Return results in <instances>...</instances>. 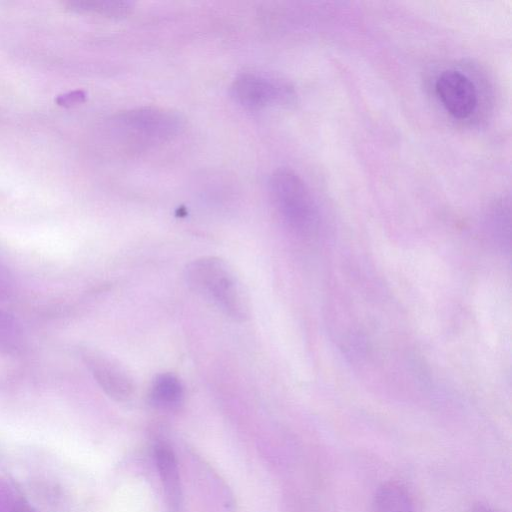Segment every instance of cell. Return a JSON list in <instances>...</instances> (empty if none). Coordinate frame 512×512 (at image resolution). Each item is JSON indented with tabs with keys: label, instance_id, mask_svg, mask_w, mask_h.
Returning <instances> with one entry per match:
<instances>
[{
	"label": "cell",
	"instance_id": "5",
	"mask_svg": "<svg viewBox=\"0 0 512 512\" xmlns=\"http://www.w3.org/2000/svg\"><path fill=\"white\" fill-rule=\"evenodd\" d=\"M435 88L443 106L454 117L466 118L474 112L477 93L466 75L455 70H445L438 76Z\"/></svg>",
	"mask_w": 512,
	"mask_h": 512
},
{
	"label": "cell",
	"instance_id": "3",
	"mask_svg": "<svg viewBox=\"0 0 512 512\" xmlns=\"http://www.w3.org/2000/svg\"><path fill=\"white\" fill-rule=\"evenodd\" d=\"M116 125L129 141L153 144L176 135L181 128V121L171 111L148 107L123 113L116 120Z\"/></svg>",
	"mask_w": 512,
	"mask_h": 512
},
{
	"label": "cell",
	"instance_id": "4",
	"mask_svg": "<svg viewBox=\"0 0 512 512\" xmlns=\"http://www.w3.org/2000/svg\"><path fill=\"white\" fill-rule=\"evenodd\" d=\"M234 100L249 109L290 103L294 97L292 87L285 81L258 72L238 75L231 85Z\"/></svg>",
	"mask_w": 512,
	"mask_h": 512
},
{
	"label": "cell",
	"instance_id": "10",
	"mask_svg": "<svg viewBox=\"0 0 512 512\" xmlns=\"http://www.w3.org/2000/svg\"><path fill=\"white\" fill-rule=\"evenodd\" d=\"M23 329L18 320L0 308V352L17 354L23 347Z\"/></svg>",
	"mask_w": 512,
	"mask_h": 512
},
{
	"label": "cell",
	"instance_id": "11",
	"mask_svg": "<svg viewBox=\"0 0 512 512\" xmlns=\"http://www.w3.org/2000/svg\"><path fill=\"white\" fill-rule=\"evenodd\" d=\"M24 506V501L12 487L0 479V512H21Z\"/></svg>",
	"mask_w": 512,
	"mask_h": 512
},
{
	"label": "cell",
	"instance_id": "12",
	"mask_svg": "<svg viewBox=\"0 0 512 512\" xmlns=\"http://www.w3.org/2000/svg\"><path fill=\"white\" fill-rule=\"evenodd\" d=\"M11 282L6 271L0 266V300L6 299L11 293Z\"/></svg>",
	"mask_w": 512,
	"mask_h": 512
},
{
	"label": "cell",
	"instance_id": "8",
	"mask_svg": "<svg viewBox=\"0 0 512 512\" xmlns=\"http://www.w3.org/2000/svg\"><path fill=\"white\" fill-rule=\"evenodd\" d=\"M149 398L151 404L160 410L173 411L180 407L184 399V388L174 374L157 375L151 384Z\"/></svg>",
	"mask_w": 512,
	"mask_h": 512
},
{
	"label": "cell",
	"instance_id": "6",
	"mask_svg": "<svg viewBox=\"0 0 512 512\" xmlns=\"http://www.w3.org/2000/svg\"><path fill=\"white\" fill-rule=\"evenodd\" d=\"M82 357L97 384L110 398L125 401L132 395V379L120 364L96 351H86Z\"/></svg>",
	"mask_w": 512,
	"mask_h": 512
},
{
	"label": "cell",
	"instance_id": "2",
	"mask_svg": "<svg viewBox=\"0 0 512 512\" xmlns=\"http://www.w3.org/2000/svg\"><path fill=\"white\" fill-rule=\"evenodd\" d=\"M272 202L284 219L294 229L306 228L313 216V201L302 179L291 170L276 171L269 183Z\"/></svg>",
	"mask_w": 512,
	"mask_h": 512
},
{
	"label": "cell",
	"instance_id": "9",
	"mask_svg": "<svg viewBox=\"0 0 512 512\" xmlns=\"http://www.w3.org/2000/svg\"><path fill=\"white\" fill-rule=\"evenodd\" d=\"M371 512H415V506L406 487L397 482H388L375 492Z\"/></svg>",
	"mask_w": 512,
	"mask_h": 512
},
{
	"label": "cell",
	"instance_id": "7",
	"mask_svg": "<svg viewBox=\"0 0 512 512\" xmlns=\"http://www.w3.org/2000/svg\"><path fill=\"white\" fill-rule=\"evenodd\" d=\"M155 462L169 510L178 512L182 491L178 464L173 450L166 444L158 445L155 448Z\"/></svg>",
	"mask_w": 512,
	"mask_h": 512
},
{
	"label": "cell",
	"instance_id": "14",
	"mask_svg": "<svg viewBox=\"0 0 512 512\" xmlns=\"http://www.w3.org/2000/svg\"><path fill=\"white\" fill-rule=\"evenodd\" d=\"M21 512H34L31 508H29L28 506H24L23 509L21 510Z\"/></svg>",
	"mask_w": 512,
	"mask_h": 512
},
{
	"label": "cell",
	"instance_id": "13",
	"mask_svg": "<svg viewBox=\"0 0 512 512\" xmlns=\"http://www.w3.org/2000/svg\"><path fill=\"white\" fill-rule=\"evenodd\" d=\"M471 512H498L495 508L484 503H477L472 507Z\"/></svg>",
	"mask_w": 512,
	"mask_h": 512
},
{
	"label": "cell",
	"instance_id": "1",
	"mask_svg": "<svg viewBox=\"0 0 512 512\" xmlns=\"http://www.w3.org/2000/svg\"><path fill=\"white\" fill-rule=\"evenodd\" d=\"M188 285L235 321L250 317L248 294L227 262L212 256L190 262L185 269Z\"/></svg>",
	"mask_w": 512,
	"mask_h": 512
}]
</instances>
